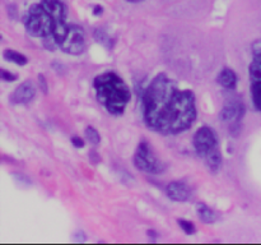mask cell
Wrapping results in <instances>:
<instances>
[{"label":"cell","mask_w":261,"mask_h":245,"mask_svg":"<svg viewBox=\"0 0 261 245\" xmlns=\"http://www.w3.org/2000/svg\"><path fill=\"white\" fill-rule=\"evenodd\" d=\"M143 119L153 132L178 134L190 129L196 120L195 94L182 89L166 73H158L142 97Z\"/></svg>","instance_id":"1"},{"label":"cell","mask_w":261,"mask_h":245,"mask_svg":"<svg viewBox=\"0 0 261 245\" xmlns=\"http://www.w3.org/2000/svg\"><path fill=\"white\" fill-rule=\"evenodd\" d=\"M66 17L68 9L61 0H41L28 8L23 15V24L32 37L53 36L59 46L69 30Z\"/></svg>","instance_id":"2"},{"label":"cell","mask_w":261,"mask_h":245,"mask_svg":"<svg viewBox=\"0 0 261 245\" xmlns=\"http://www.w3.org/2000/svg\"><path fill=\"white\" fill-rule=\"evenodd\" d=\"M93 89L99 105L115 116L124 114L132 100V91L126 82L112 70L103 71L94 77Z\"/></svg>","instance_id":"3"},{"label":"cell","mask_w":261,"mask_h":245,"mask_svg":"<svg viewBox=\"0 0 261 245\" xmlns=\"http://www.w3.org/2000/svg\"><path fill=\"white\" fill-rule=\"evenodd\" d=\"M194 150L205 162L212 174H217L222 167V152L217 133L211 127H200L194 134Z\"/></svg>","instance_id":"4"},{"label":"cell","mask_w":261,"mask_h":245,"mask_svg":"<svg viewBox=\"0 0 261 245\" xmlns=\"http://www.w3.org/2000/svg\"><path fill=\"white\" fill-rule=\"evenodd\" d=\"M133 162L139 171L152 174V175H158L165 171V163L157 157L154 151L145 139H142L138 144L133 156Z\"/></svg>","instance_id":"5"},{"label":"cell","mask_w":261,"mask_h":245,"mask_svg":"<svg viewBox=\"0 0 261 245\" xmlns=\"http://www.w3.org/2000/svg\"><path fill=\"white\" fill-rule=\"evenodd\" d=\"M245 114H246L245 105L239 100H229L222 107L219 112V119L223 124L227 125V129L232 137H239L241 133Z\"/></svg>","instance_id":"6"},{"label":"cell","mask_w":261,"mask_h":245,"mask_svg":"<svg viewBox=\"0 0 261 245\" xmlns=\"http://www.w3.org/2000/svg\"><path fill=\"white\" fill-rule=\"evenodd\" d=\"M63 53L69 55H81L87 48V36L83 28L78 24H69L68 33L59 45Z\"/></svg>","instance_id":"7"},{"label":"cell","mask_w":261,"mask_h":245,"mask_svg":"<svg viewBox=\"0 0 261 245\" xmlns=\"http://www.w3.org/2000/svg\"><path fill=\"white\" fill-rule=\"evenodd\" d=\"M250 91L254 107L261 112V54L254 55L250 64Z\"/></svg>","instance_id":"8"},{"label":"cell","mask_w":261,"mask_h":245,"mask_svg":"<svg viewBox=\"0 0 261 245\" xmlns=\"http://www.w3.org/2000/svg\"><path fill=\"white\" fill-rule=\"evenodd\" d=\"M36 96V86L32 81L27 79L23 83H20L14 89L13 94L10 96V101L15 105H24L32 101Z\"/></svg>","instance_id":"9"},{"label":"cell","mask_w":261,"mask_h":245,"mask_svg":"<svg viewBox=\"0 0 261 245\" xmlns=\"http://www.w3.org/2000/svg\"><path fill=\"white\" fill-rule=\"evenodd\" d=\"M166 194L173 202H188L191 197V189L184 181L175 180L167 184Z\"/></svg>","instance_id":"10"},{"label":"cell","mask_w":261,"mask_h":245,"mask_svg":"<svg viewBox=\"0 0 261 245\" xmlns=\"http://www.w3.org/2000/svg\"><path fill=\"white\" fill-rule=\"evenodd\" d=\"M237 81H239L237 74L231 68H223L217 76L218 84L226 89H236Z\"/></svg>","instance_id":"11"},{"label":"cell","mask_w":261,"mask_h":245,"mask_svg":"<svg viewBox=\"0 0 261 245\" xmlns=\"http://www.w3.org/2000/svg\"><path fill=\"white\" fill-rule=\"evenodd\" d=\"M196 213H198L199 219H200L203 224L211 225L214 224L217 219V214L211 207L206 206L205 203H198L196 204Z\"/></svg>","instance_id":"12"},{"label":"cell","mask_w":261,"mask_h":245,"mask_svg":"<svg viewBox=\"0 0 261 245\" xmlns=\"http://www.w3.org/2000/svg\"><path fill=\"white\" fill-rule=\"evenodd\" d=\"M3 58L7 61H10V63L15 64V65L23 66L28 63V58L25 55H23L22 53L17 50H13V48H7L3 53Z\"/></svg>","instance_id":"13"},{"label":"cell","mask_w":261,"mask_h":245,"mask_svg":"<svg viewBox=\"0 0 261 245\" xmlns=\"http://www.w3.org/2000/svg\"><path fill=\"white\" fill-rule=\"evenodd\" d=\"M93 37L97 42L101 43L102 46H105V47L109 48V50L114 47V40L110 37V35L106 32V31L101 30V28H97L93 33Z\"/></svg>","instance_id":"14"},{"label":"cell","mask_w":261,"mask_h":245,"mask_svg":"<svg viewBox=\"0 0 261 245\" xmlns=\"http://www.w3.org/2000/svg\"><path fill=\"white\" fill-rule=\"evenodd\" d=\"M84 134H86L87 140H88L91 144L98 145L99 143H101V135H99L98 130H97L94 127H92V125H88V127L86 128Z\"/></svg>","instance_id":"15"},{"label":"cell","mask_w":261,"mask_h":245,"mask_svg":"<svg viewBox=\"0 0 261 245\" xmlns=\"http://www.w3.org/2000/svg\"><path fill=\"white\" fill-rule=\"evenodd\" d=\"M177 224H178V226H180V229L182 230L186 235H193L194 232L196 231L195 225H194L191 221H188V219L178 218Z\"/></svg>","instance_id":"16"},{"label":"cell","mask_w":261,"mask_h":245,"mask_svg":"<svg viewBox=\"0 0 261 245\" xmlns=\"http://www.w3.org/2000/svg\"><path fill=\"white\" fill-rule=\"evenodd\" d=\"M37 81H38V87H40L41 92L43 94H47L48 93V83H47V79L43 74H38L37 76Z\"/></svg>","instance_id":"17"},{"label":"cell","mask_w":261,"mask_h":245,"mask_svg":"<svg viewBox=\"0 0 261 245\" xmlns=\"http://www.w3.org/2000/svg\"><path fill=\"white\" fill-rule=\"evenodd\" d=\"M13 176H14L15 181H17L19 185H25V186H31L32 185V181L30 180V179L27 178L25 175H23V174H18V173H14L13 174Z\"/></svg>","instance_id":"18"},{"label":"cell","mask_w":261,"mask_h":245,"mask_svg":"<svg viewBox=\"0 0 261 245\" xmlns=\"http://www.w3.org/2000/svg\"><path fill=\"white\" fill-rule=\"evenodd\" d=\"M0 77H2L3 81H5V82H14L18 79V76H15V74L10 73V71L5 70V69H2V71H0Z\"/></svg>","instance_id":"19"},{"label":"cell","mask_w":261,"mask_h":245,"mask_svg":"<svg viewBox=\"0 0 261 245\" xmlns=\"http://www.w3.org/2000/svg\"><path fill=\"white\" fill-rule=\"evenodd\" d=\"M71 143H73L74 147H76V148L84 147V140L82 139L81 137H78V135H74V137H71Z\"/></svg>","instance_id":"20"},{"label":"cell","mask_w":261,"mask_h":245,"mask_svg":"<svg viewBox=\"0 0 261 245\" xmlns=\"http://www.w3.org/2000/svg\"><path fill=\"white\" fill-rule=\"evenodd\" d=\"M102 13H103V8L99 7V5H96V7H94V10H93V14L99 15V14H102Z\"/></svg>","instance_id":"21"},{"label":"cell","mask_w":261,"mask_h":245,"mask_svg":"<svg viewBox=\"0 0 261 245\" xmlns=\"http://www.w3.org/2000/svg\"><path fill=\"white\" fill-rule=\"evenodd\" d=\"M147 234H148V236L150 237V239H155V237H157V232L153 231V230H148Z\"/></svg>","instance_id":"22"},{"label":"cell","mask_w":261,"mask_h":245,"mask_svg":"<svg viewBox=\"0 0 261 245\" xmlns=\"http://www.w3.org/2000/svg\"><path fill=\"white\" fill-rule=\"evenodd\" d=\"M126 2H129V3H142V2H144V0H126Z\"/></svg>","instance_id":"23"}]
</instances>
